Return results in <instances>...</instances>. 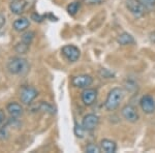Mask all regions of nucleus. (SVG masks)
<instances>
[{"label": "nucleus", "mask_w": 155, "mask_h": 153, "mask_svg": "<svg viewBox=\"0 0 155 153\" xmlns=\"http://www.w3.org/2000/svg\"><path fill=\"white\" fill-rule=\"evenodd\" d=\"M124 97V91L120 87H115L109 92L107 96V99L104 101V108L107 111H115L118 109L120 104L122 102Z\"/></svg>", "instance_id": "1"}, {"label": "nucleus", "mask_w": 155, "mask_h": 153, "mask_svg": "<svg viewBox=\"0 0 155 153\" xmlns=\"http://www.w3.org/2000/svg\"><path fill=\"white\" fill-rule=\"evenodd\" d=\"M7 69L12 75H23L28 72V62L21 57H12L7 62Z\"/></svg>", "instance_id": "2"}, {"label": "nucleus", "mask_w": 155, "mask_h": 153, "mask_svg": "<svg viewBox=\"0 0 155 153\" xmlns=\"http://www.w3.org/2000/svg\"><path fill=\"white\" fill-rule=\"evenodd\" d=\"M125 6L128 9V12L136 18H142L145 15V12H146L145 11L146 7L139 0H126Z\"/></svg>", "instance_id": "3"}, {"label": "nucleus", "mask_w": 155, "mask_h": 153, "mask_svg": "<svg viewBox=\"0 0 155 153\" xmlns=\"http://www.w3.org/2000/svg\"><path fill=\"white\" fill-rule=\"evenodd\" d=\"M38 95L37 90L31 86H24L20 92V99L24 105H30Z\"/></svg>", "instance_id": "4"}, {"label": "nucleus", "mask_w": 155, "mask_h": 153, "mask_svg": "<svg viewBox=\"0 0 155 153\" xmlns=\"http://www.w3.org/2000/svg\"><path fill=\"white\" fill-rule=\"evenodd\" d=\"M62 54L65 58L71 62H76L79 60L81 56L79 48L74 46V45H66L62 48Z\"/></svg>", "instance_id": "5"}, {"label": "nucleus", "mask_w": 155, "mask_h": 153, "mask_svg": "<svg viewBox=\"0 0 155 153\" xmlns=\"http://www.w3.org/2000/svg\"><path fill=\"white\" fill-rule=\"evenodd\" d=\"M121 115L126 121L130 122V123H134L139 120V113H137V109L132 105H125L121 109Z\"/></svg>", "instance_id": "6"}, {"label": "nucleus", "mask_w": 155, "mask_h": 153, "mask_svg": "<svg viewBox=\"0 0 155 153\" xmlns=\"http://www.w3.org/2000/svg\"><path fill=\"white\" fill-rule=\"evenodd\" d=\"M99 124V117L95 114H87L84 116L82 126L86 131H93Z\"/></svg>", "instance_id": "7"}, {"label": "nucleus", "mask_w": 155, "mask_h": 153, "mask_svg": "<svg viewBox=\"0 0 155 153\" xmlns=\"http://www.w3.org/2000/svg\"><path fill=\"white\" fill-rule=\"evenodd\" d=\"M93 83V78L89 75H79L71 79V84L77 88H88Z\"/></svg>", "instance_id": "8"}, {"label": "nucleus", "mask_w": 155, "mask_h": 153, "mask_svg": "<svg viewBox=\"0 0 155 153\" xmlns=\"http://www.w3.org/2000/svg\"><path fill=\"white\" fill-rule=\"evenodd\" d=\"M140 105H141L142 111L145 114H153L155 112V99L151 95H144L140 100Z\"/></svg>", "instance_id": "9"}, {"label": "nucleus", "mask_w": 155, "mask_h": 153, "mask_svg": "<svg viewBox=\"0 0 155 153\" xmlns=\"http://www.w3.org/2000/svg\"><path fill=\"white\" fill-rule=\"evenodd\" d=\"M82 101L85 106H92L96 101L97 98V91L95 89L86 88L81 94Z\"/></svg>", "instance_id": "10"}, {"label": "nucleus", "mask_w": 155, "mask_h": 153, "mask_svg": "<svg viewBox=\"0 0 155 153\" xmlns=\"http://www.w3.org/2000/svg\"><path fill=\"white\" fill-rule=\"evenodd\" d=\"M6 111L12 117H20L23 115L24 109L18 102H9L6 106Z\"/></svg>", "instance_id": "11"}, {"label": "nucleus", "mask_w": 155, "mask_h": 153, "mask_svg": "<svg viewBox=\"0 0 155 153\" xmlns=\"http://www.w3.org/2000/svg\"><path fill=\"white\" fill-rule=\"evenodd\" d=\"M101 149L106 153H115L117 150V144L112 140L104 139L101 141Z\"/></svg>", "instance_id": "12"}, {"label": "nucleus", "mask_w": 155, "mask_h": 153, "mask_svg": "<svg viewBox=\"0 0 155 153\" xmlns=\"http://www.w3.org/2000/svg\"><path fill=\"white\" fill-rule=\"evenodd\" d=\"M26 2L24 0H12V3L9 4V8L12 14L15 15H21L23 14Z\"/></svg>", "instance_id": "13"}, {"label": "nucleus", "mask_w": 155, "mask_h": 153, "mask_svg": "<svg viewBox=\"0 0 155 153\" xmlns=\"http://www.w3.org/2000/svg\"><path fill=\"white\" fill-rule=\"evenodd\" d=\"M30 22L28 19L26 18H18L17 20H15L14 23H12V26H14V29L16 31H24L29 27Z\"/></svg>", "instance_id": "14"}, {"label": "nucleus", "mask_w": 155, "mask_h": 153, "mask_svg": "<svg viewBox=\"0 0 155 153\" xmlns=\"http://www.w3.org/2000/svg\"><path fill=\"white\" fill-rule=\"evenodd\" d=\"M119 45L121 46H127V45H134L136 41H134V36H131L129 33L127 32H123L122 34H120L118 36V39H117Z\"/></svg>", "instance_id": "15"}, {"label": "nucleus", "mask_w": 155, "mask_h": 153, "mask_svg": "<svg viewBox=\"0 0 155 153\" xmlns=\"http://www.w3.org/2000/svg\"><path fill=\"white\" fill-rule=\"evenodd\" d=\"M80 6H81V3L79 1H74L71 3H69L67 5V12H68L71 16H74L80 9Z\"/></svg>", "instance_id": "16"}, {"label": "nucleus", "mask_w": 155, "mask_h": 153, "mask_svg": "<svg viewBox=\"0 0 155 153\" xmlns=\"http://www.w3.org/2000/svg\"><path fill=\"white\" fill-rule=\"evenodd\" d=\"M38 110H41V111H44L46 113H49V114L53 115L55 114V109L54 107L52 106V105L48 104V102H39L38 104Z\"/></svg>", "instance_id": "17"}, {"label": "nucleus", "mask_w": 155, "mask_h": 153, "mask_svg": "<svg viewBox=\"0 0 155 153\" xmlns=\"http://www.w3.org/2000/svg\"><path fill=\"white\" fill-rule=\"evenodd\" d=\"M34 36H35V33H34L33 31H27L22 35V42L27 45H30L32 42V41H33Z\"/></svg>", "instance_id": "18"}, {"label": "nucleus", "mask_w": 155, "mask_h": 153, "mask_svg": "<svg viewBox=\"0 0 155 153\" xmlns=\"http://www.w3.org/2000/svg\"><path fill=\"white\" fill-rule=\"evenodd\" d=\"M15 50H16V51L20 54H26L27 51L29 50V45L25 44V42H23L21 41V42H19V44L16 45Z\"/></svg>", "instance_id": "19"}, {"label": "nucleus", "mask_w": 155, "mask_h": 153, "mask_svg": "<svg viewBox=\"0 0 155 153\" xmlns=\"http://www.w3.org/2000/svg\"><path fill=\"white\" fill-rule=\"evenodd\" d=\"M85 151L87 153H99L101 151V146H97L95 144H89V145H87Z\"/></svg>", "instance_id": "20"}, {"label": "nucleus", "mask_w": 155, "mask_h": 153, "mask_svg": "<svg viewBox=\"0 0 155 153\" xmlns=\"http://www.w3.org/2000/svg\"><path fill=\"white\" fill-rule=\"evenodd\" d=\"M85 131H86V130L84 129V127L82 126V125H79V124L74 125V135H76L78 138H83Z\"/></svg>", "instance_id": "21"}, {"label": "nucleus", "mask_w": 155, "mask_h": 153, "mask_svg": "<svg viewBox=\"0 0 155 153\" xmlns=\"http://www.w3.org/2000/svg\"><path fill=\"white\" fill-rule=\"evenodd\" d=\"M145 7H152L155 6V0H139Z\"/></svg>", "instance_id": "22"}, {"label": "nucleus", "mask_w": 155, "mask_h": 153, "mask_svg": "<svg viewBox=\"0 0 155 153\" xmlns=\"http://www.w3.org/2000/svg\"><path fill=\"white\" fill-rule=\"evenodd\" d=\"M84 2L88 5H94V4H99L102 2V0H84Z\"/></svg>", "instance_id": "23"}, {"label": "nucleus", "mask_w": 155, "mask_h": 153, "mask_svg": "<svg viewBox=\"0 0 155 153\" xmlns=\"http://www.w3.org/2000/svg\"><path fill=\"white\" fill-rule=\"evenodd\" d=\"M7 137V131H6V129H1L0 130V139L1 140H3V139H5V138Z\"/></svg>", "instance_id": "24"}, {"label": "nucleus", "mask_w": 155, "mask_h": 153, "mask_svg": "<svg viewBox=\"0 0 155 153\" xmlns=\"http://www.w3.org/2000/svg\"><path fill=\"white\" fill-rule=\"evenodd\" d=\"M32 19L34 20L35 22H41L42 21V18L39 15H36V14H33L32 15Z\"/></svg>", "instance_id": "25"}, {"label": "nucleus", "mask_w": 155, "mask_h": 153, "mask_svg": "<svg viewBox=\"0 0 155 153\" xmlns=\"http://www.w3.org/2000/svg\"><path fill=\"white\" fill-rule=\"evenodd\" d=\"M4 120H5V114H4V112L2 110H0V125L3 123Z\"/></svg>", "instance_id": "26"}, {"label": "nucleus", "mask_w": 155, "mask_h": 153, "mask_svg": "<svg viewBox=\"0 0 155 153\" xmlns=\"http://www.w3.org/2000/svg\"><path fill=\"white\" fill-rule=\"evenodd\" d=\"M4 24H5V17L0 14V28H2Z\"/></svg>", "instance_id": "27"}]
</instances>
